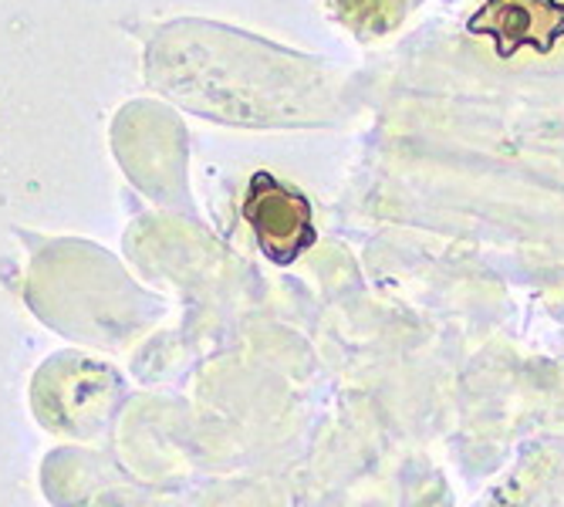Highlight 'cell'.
Masks as SVG:
<instances>
[{"label": "cell", "mask_w": 564, "mask_h": 507, "mask_svg": "<svg viewBox=\"0 0 564 507\" xmlns=\"http://www.w3.org/2000/svg\"><path fill=\"white\" fill-rule=\"evenodd\" d=\"M240 214L250 224L253 237H258V247L264 250V258L281 268L297 261L307 247L318 244V230L312 220V203H307V196L284 186L268 170H258L250 176Z\"/></svg>", "instance_id": "obj_1"}, {"label": "cell", "mask_w": 564, "mask_h": 507, "mask_svg": "<svg viewBox=\"0 0 564 507\" xmlns=\"http://www.w3.org/2000/svg\"><path fill=\"white\" fill-rule=\"evenodd\" d=\"M467 34L490 37L500 62H510L521 47L551 55L564 37V0H484L467 21Z\"/></svg>", "instance_id": "obj_2"}]
</instances>
